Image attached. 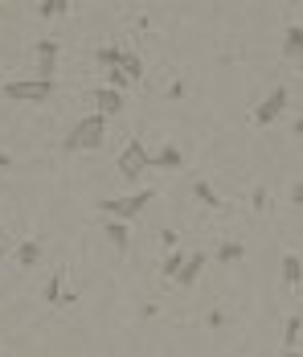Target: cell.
I'll return each instance as SVG.
<instances>
[{
	"label": "cell",
	"mask_w": 303,
	"mask_h": 357,
	"mask_svg": "<svg viewBox=\"0 0 303 357\" xmlns=\"http://www.w3.org/2000/svg\"><path fill=\"white\" fill-rule=\"evenodd\" d=\"M103 136H107V119L90 111L86 119H78V123L70 127L66 148H70V152H90V148H98V144H103Z\"/></svg>",
	"instance_id": "1"
},
{
	"label": "cell",
	"mask_w": 303,
	"mask_h": 357,
	"mask_svg": "<svg viewBox=\"0 0 303 357\" xmlns=\"http://www.w3.org/2000/svg\"><path fill=\"white\" fill-rule=\"evenodd\" d=\"M0 95L4 99H12V103H45L49 95H53V82H45V78H12V82H4L0 86Z\"/></svg>",
	"instance_id": "2"
},
{
	"label": "cell",
	"mask_w": 303,
	"mask_h": 357,
	"mask_svg": "<svg viewBox=\"0 0 303 357\" xmlns=\"http://www.w3.org/2000/svg\"><path fill=\"white\" fill-rule=\"evenodd\" d=\"M115 169H119V177H123V181H140V177L152 169V152L144 148V140H127V148L119 152Z\"/></svg>",
	"instance_id": "3"
},
{
	"label": "cell",
	"mask_w": 303,
	"mask_h": 357,
	"mask_svg": "<svg viewBox=\"0 0 303 357\" xmlns=\"http://www.w3.org/2000/svg\"><path fill=\"white\" fill-rule=\"evenodd\" d=\"M148 201H152V189H140L131 197H107V201H98V210L107 214V222H131Z\"/></svg>",
	"instance_id": "4"
},
{
	"label": "cell",
	"mask_w": 303,
	"mask_h": 357,
	"mask_svg": "<svg viewBox=\"0 0 303 357\" xmlns=\"http://www.w3.org/2000/svg\"><path fill=\"white\" fill-rule=\"evenodd\" d=\"M287 103H291V95H287V86H275V90H271V95H267V99H263V103L254 107V123H259V127H267V123H275V119H279V115L287 111Z\"/></svg>",
	"instance_id": "5"
},
{
	"label": "cell",
	"mask_w": 303,
	"mask_h": 357,
	"mask_svg": "<svg viewBox=\"0 0 303 357\" xmlns=\"http://www.w3.org/2000/svg\"><path fill=\"white\" fill-rule=\"evenodd\" d=\"M123 107H127V99H123L119 90H111V86H98V90H94V115L111 119V115H119Z\"/></svg>",
	"instance_id": "6"
},
{
	"label": "cell",
	"mask_w": 303,
	"mask_h": 357,
	"mask_svg": "<svg viewBox=\"0 0 303 357\" xmlns=\"http://www.w3.org/2000/svg\"><path fill=\"white\" fill-rule=\"evenodd\" d=\"M53 70H57V41H37V74L33 78L53 82Z\"/></svg>",
	"instance_id": "7"
},
{
	"label": "cell",
	"mask_w": 303,
	"mask_h": 357,
	"mask_svg": "<svg viewBox=\"0 0 303 357\" xmlns=\"http://www.w3.org/2000/svg\"><path fill=\"white\" fill-rule=\"evenodd\" d=\"M205 263H209V259H205L201 251L185 255V263H181V271H176V284H181V288H193V284H197V275L205 271Z\"/></svg>",
	"instance_id": "8"
},
{
	"label": "cell",
	"mask_w": 303,
	"mask_h": 357,
	"mask_svg": "<svg viewBox=\"0 0 303 357\" xmlns=\"http://www.w3.org/2000/svg\"><path fill=\"white\" fill-rule=\"evenodd\" d=\"M152 164H160V169H168V173H172V169H181V164H185V156H181V148H176V144H164V148L152 156Z\"/></svg>",
	"instance_id": "9"
},
{
	"label": "cell",
	"mask_w": 303,
	"mask_h": 357,
	"mask_svg": "<svg viewBox=\"0 0 303 357\" xmlns=\"http://www.w3.org/2000/svg\"><path fill=\"white\" fill-rule=\"evenodd\" d=\"M119 70H123V78H127V82H135V78H144V62H140V53H131V49H123V58H119Z\"/></svg>",
	"instance_id": "10"
},
{
	"label": "cell",
	"mask_w": 303,
	"mask_h": 357,
	"mask_svg": "<svg viewBox=\"0 0 303 357\" xmlns=\"http://www.w3.org/2000/svg\"><path fill=\"white\" fill-rule=\"evenodd\" d=\"M283 53H287L291 62H300V53H303V25H291V29H287V37H283Z\"/></svg>",
	"instance_id": "11"
},
{
	"label": "cell",
	"mask_w": 303,
	"mask_h": 357,
	"mask_svg": "<svg viewBox=\"0 0 303 357\" xmlns=\"http://www.w3.org/2000/svg\"><path fill=\"white\" fill-rule=\"evenodd\" d=\"M300 280H303V263H300V255L291 251V255H283V284L300 288Z\"/></svg>",
	"instance_id": "12"
},
{
	"label": "cell",
	"mask_w": 303,
	"mask_h": 357,
	"mask_svg": "<svg viewBox=\"0 0 303 357\" xmlns=\"http://www.w3.org/2000/svg\"><path fill=\"white\" fill-rule=\"evenodd\" d=\"M107 238H111V247H115V251H127V243H131L127 222H107Z\"/></svg>",
	"instance_id": "13"
},
{
	"label": "cell",
	"mask_w": 303,
	"mask_h": 357,
	"mask_svg": "<svg viewBox=\"0 0 303 357\" xmlns=\"http://www.w3.org/2000/svg\"><path fill=\"white\" fill-rule=\"evenodd\" d=\"M300 333H303V317L300 312H291L287 325H283V341H287V349H300Z\"/></svg>",
	"instance_id": "14"
},
{
	"label": "cell",
	"mask_w": 303,
	"mask_h": 357,
	"mask_svg": "<svg viewBox=\"0 0 303 357\" xmlns=\"http://www.w3.org/2000/svg\"><path fill=\"white\" fill-rule=\"evenodd\" d=\"M193 197H197V201H205L209 210H222V206H226V201L209 189V181H193Z\"/></svg>",
	"instance_id": "15"
},
{
	"label": "cell",
	"mask_w": 303,
	"mask_h": 357,
	"mask_svg": "<svg viewBox=\"0 0 303 357\" xmlns=\"http://www.w3.org/2000/svg\"><path fill=\"white\" fill-rule=\"evenodd\" d=\"M37 259H41V243H21V247H16V263H21V267H33Z\"/></svg>",
	"instance_id": "16"
},
{
	"label": "cell",
	"mask_w": 303,
	"mask_h": 357,
	"mask_svg": "<svg viewBox=\"0 0 303 357\" xmlns=\"http://www.w3.org/2000/svg\"><path fill=\"white\" fill-rule=\"evenodd\" d=\"M94 58H98V66L115 70V66H119V58H123V45H103V49H98Z\"/></svg>",
	"instance_id": "17"
},
{
	"label": "cell",
	"mask_w": 303,
	"mask_h": 357,
	"mask_svg": "<svg viewBox=\"0 0 303 357\" xmlns=\"http://www.w3.org/2000/svg\"><path fill=\"white\" fill-rule=\"evenodd\" d=\"M242 255H246V247H242V243H234V238L218 247V259H222V263H238Z\"/></svg>",
	"instance_id": "18"
},
{
	"label": "cell",
	"mask_w": 303,
	"mask_h": 357,
	"mask_svg": "<svg viewBox=\"0 0 303 357\" xmlns=\"http://www.w3.org/2000/svg\"><path fill=\"white\" fill-rule=\"evenodd\" d=\"M181 263H185V251H168V259L160 263V275H168V280H176V271H181Z\"/></svg>",
	"instance_id": "19"
},
{
	"label": "cell",
	"mask_w": 303,
	"mask_h": 357,
	"mask_svg": "<svg viewBox=\"0 0 303 357\" xmlns=\"http://www.w3.org/2000/svg\"><path fill=\"white\" fill-rule=\"evenodd\" d=\"M66 8H70L66 0H41V4H37V12H41V16H57V12H66Z\"/></svg>",
	"instance_id": "20"
},
{
	"label": "cell",
	"mask_w": 303,
	"mask_h": 357,
	"mask_svg": "<svg viewBox=\"0 0 303 357\" xmlns=\"http://www.w3.org/2000/svg\"><path fill=\"white\" fill-rule=\"evenodd\" d=\"M57 300H62V275H53L45 284V304H57Z\"/></svg>",
	"instance_id": "21"
},
{
	"label": "cell",
	"mask_w": 303,
	"mask_h": 357,
	"mask_svg": "<svg viewBox=\"0 0 303 357\" xmlns=\"http://www.w3.org/2000/svg\"><path fill=\"white\" fill-rule=\"evenodd\" d=\"M107 86L123 95V86H127V78H123V70H119V66H115V70H107Z\"/></svg>",
	"instance_id": "22"
},
{
	"label": "cell",
	"mask_w": 303,
	"mask_h": 357,
	"mask_svg": "<svg viewBox=\"0 0 303 357\" xmlns=\"http://www.w3.org/2000/svg\"><path fill=\"white\" fill-rule=\"evenodd\" d=\"M283 357H300V349H287V354H283Z\"/></svg>",
	"instance_id": "23"
},
{
	"label": "cell",
	"mask_w": 303,
	"mask_h": 357,
	"mask_svg": "<svg viewBox=\"0 0 303 357\" xmlns=\"http://www.w3.org/2000/svg\"><path fill=\"white\" fill-rule=\"evenodd\" d=\"M0 259H4V251H0Z\"/></svg>",
	"instance_id": "24"
},
{
	"label": "cell",
	"mask_w": 303,
	"mask_h": 357,
	"mask_svg": "<svg viewBox=\"0 0 303 357\" xmlns=\"http://www.w3.org/2000/svg\"><path fill=\"white\" fill-rule=\"evenodd\" d=\"M0 238H4V230H0Z\"/></svg>",
	"instance_id": "25"
}]
</instances>
